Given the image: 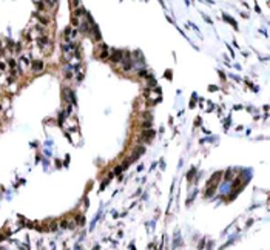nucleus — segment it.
Returning a JSON list of instances; mask_svg holds the SVG:
<instances>
[{
    "label": "nucleus",
    "instance_id": "2",
    "mask_svg": "<svg viewBox=\"0 0 270 250\" xmlns=\"http://www.w3.org/2000/svg\"><path fill=\"white\" fill-rule=\"evenodd\" d=\"M32 69H34V71H42V69H43V63L40 60L32 62Z\"/></svg>",
    "mask_w": 270,
    "mask_h": 250
},
{
    "label": "nucleus",
    "instance_id": "1",
    "mask_svg": "<svg viewBox=\"0 0 270 250\" xmlns=\"http://www.w3.org/2000/svg\"><path fill=\"white\" fill-rule=\"evenodd\" d=\"M122 57H124V53H122V51H114V54L111 56V60H113V62H119Z\"/></svg>",
    "mask_w": 270,
    "mask_h": 250
}]
</instances>
